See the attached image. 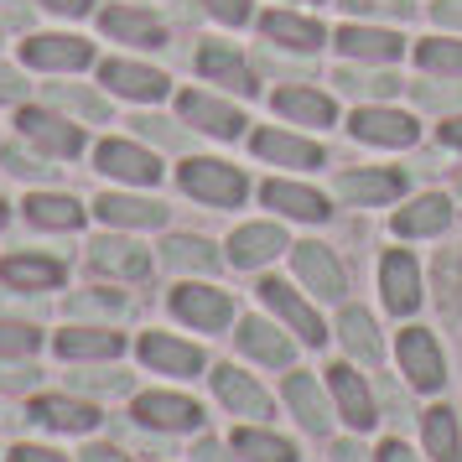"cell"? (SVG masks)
Segmentation results:
<instances>
[{
	"label": "cell",
	"instance_id": "1",
	"mask_svg": "<svg viewBox=\"0 0 462 462\" xmlns=\"http://www.w3.org/2000/svg\"><path fill=\"white\" fill-rule=\"evenodd\" d=\"M182 188L192 198H203L213 208H234L239 198H245V177L229 167V162H188L182 167Z\"/></svg>",
	"mask_w": 462,
	"mask_h": 462
},
{
	"label": "cell",
	"instance_id": "2",
	"mask_svg": "<svg viewBox=\"0 0 462 462\" xmlns=\"http://www.w3.org/2000/svg\"><path fill=\"white\" fill-rule=\"evenodd\" d=\"M171 307H177L182 322L203 328V333H218V328L229 322V296L213 291V286H182V291L171 296Z\"/></svg>",
	"mask_w": 462,
	"mask_h": 462
},
{
	"label": "cell",
	"instance_id": "3",
	"mask_svg": "<svg viewBox=\"0 0 462 462\" xmlns=\"http://www.w3.org/2000/svg\"><path fill=\"white\" fill-rule=\"evenodd\" d=\"M400 364H405V374L416 390H437L441 384V354L431 333L426 328H411V333H400Z\"/></svg>",
	"mask_w": 462,
	"mask_h": 462
},
{
	"label": "cell",
	"instance_id": "4",
	"mask_svg": "<svg viewBox=\"0 0 462 462\" xmlns=\"http://www.w3.org/2000/svg\"><path fill=\"white\" fill-rule=\"evenodd\" d=\"M99 171L120 177V182H156V177H162V162H156L151 151L130 146V141H105V146H99Z\"/></svg>",
	"mask_w": 462,
	"mask_h": 462
},
{
	"label": "cell",
	"instance_id": "5",
	"mask_svg": "<svg viewBox=\"0 0 462 462\" xmlns=\"http://www.w3.org/2000/svg\"><path fill=\"white\" fill-rule=\"evenodd\" d=\"M354 135L358 141H374V146H411L416 141V120L395 115V109H358Z\"/></svg>",
	"mask_w": 462,
	"mask_h": 462
},
{
	"label": "cell",
	"instance_id": "6",
	"mask_svg": "<svg viewBox=\"0 0 462 462\" xmlns=\"http://www.w3.org/2000/svg\"><path fill=\"white\" fill-rule=\"evenodd\" d=\"M296 275L317 296H343V271H337V260L322 245H296Z\"/></svg>",
	"mask_w": 462,
	"mask_h": 462
},
{
	"label": "cell",
	"instance_id": "7",
	"mask_svg": "<svg viewBox=\"0 0 462 462\" xmlns=\"http://www.w3.org/2000/svg\"><path fill=\"white\" fill-rule=\"evenodd\" d=\"M135 416L146 426H162V431H188V426H198V405L182 395H141Z\"/></svg>",
	"mask_w": 462,
	"mask_h": 462
},
{
	"label": "cell",
	"instance_id": "8",
	"mask_svg": "<svg viewBox=\"0 0 462 462\" xmlns=\"http://www.w3.org/2000/svg\"><path fill=\"white\" fill-rule=\"evenodd\" d=\"M94 58V47L79 37H32L26 42V63L32 68H84Z\"/></svg>",
	"mask_w": 462,
	"mask_h": 462
},
{
	"label": "cell",
	"instance_id": "9",
	"mask_svg": "<svg viewBox=\"0 0 462 462\" xmlns=\"http://www.w3.org/2000/svg\"><path fill=\"white\" fill-rule=\"evenodd\" d=\"M328 384H333L337 405H343V420L348 426H374V400H369V390H364V379L354 374V369H328Z\"/></svg>",
	"mask_w": 462,
	"mask_h": 462
},
{
	"label": "cell",
	"instance_id": "10",
	"mask_svg": "<svg viewBox=\"0 0 462 462\" xmlns=\"http://www.w3.org/2000/svg\"><path fill=\"white\" fill-rule=\"evenodd\" d=\"M105 84L115 94H125V99H162L167 94V79L141 63H105Z\"/></svg>",
	"mask_w": 462,
	"mask_h": 462
},
{
	"label": "cell",
	"instance_id": "11",
	"mask_svg": "<svg viewBox=\"0 0 462 462\" xmlns=\"http://www.w3.org/2000/svg\"><path fill=\"white\" fill-rule=\"evenodd\" d=\"M198 68L208 73L213 84H229V88H239V94H254L250 63H245V58H234L224 42H208V47H203V52H198Z\"/></svg>",
	"mask_w": 462,
	"mask_h": 462
},
{
	"label": "cell",
	"instance_id": "12",
	"mask_svg": "<svg viewBox=\"0 0 462 462\" xmlns=\"http://www.w3.org/2000/svg\"><path fill=\"white\" fill-rule=\"evenodd\" d=\"M141 358H146L151 369H162V374H198V364H203L198 348L177 343V337H162V333H151L141 343Z\"/></svg>",
	"mask_w": 462,
	"mask_h": 462
},
{
	"label": "cell",
	"instance_id": "13",
	"mask_svg": "<svg viewBox=\"0 0 462 462\" xmlns=\"http://www.w3.org/2000/svg\"><path fill=\"white\" fill-rule=\"evenodd\" d=\"M32 416L47 420V426H58V431H94V426H99V411H94V405L63 400V395H42L32 405Z\"/></svg>",
	"mask_w": 462,
	"mask_h": 462
},
{
	"label": "cell",
	"instance_id": "14",
	"mask_svg": "<svg viewBox=\"0 0 462 462\" xmlns=\"http://www.w3.org/2000/svg\"><path fill=\"white\" fill-rule=\"evenodd\" d=\"M286 250V239H281V229L275 224H250V229H239L234 234V265H265V260H275V254Z\"/></svg>",
	"mask_w": 462,
	"mask_h": 462
},
{
	"label": "cell",
	"instance_id": "15",
	"mask_svg": "<svg viewBox=\"0 0 462 462\" xmlns=\"http://www.w3.org/2000/svg\"><path fill=\"white\" fill-rule=\"evenodd\" d=\"M182 120H192L198 130H208V135H218V141H229V135H239V115H234L229 105H218V99H203V94H182Z\"/></svg>",
	"mask_w": 462,
	"mask_h": 462
},
{
	"label": "cell",
	"instance_id": "16",
	"mask_svg": "<svg viewBox=\"0 0 462 462\" xmlns=\"http://www.w3.org/2000/svg\"><path fill=\"white\" fill-rule=\"evenodd\" d=\"M400 171H343L337 177V192L343 198H354V203H390L400 198Z\"/></svg>",
	"mask_w": 462,
	"mask_h": 462
},
{
	"label": "cell",
	"instance_id": "17",
	"mask_svg": "<svg viewBox=\"0 0 462 462\" xmlns=\"http://www.w3.org/2000/svg\"><path fill=\"white\" fill-rule=\"evenodd\" d=\"M384 301H390V312H411L420 301V275L411 254H384Z\"/></svg>",
	"mask_w": 462,
	"mask_h": 462
},
{
	"label": "cell",
	"instance_id": "18",
	"mask_svg": "<svg viewBox=\"0 0 462 462\" xmlns=\"http://www.w3.org/2000/svg\"><path fill=\"white\" fill-rule=\"evenodd\" d=\"M337 47H343L348 58H374V63L400 58V37L395 32H374V26H343V32H337Z\"/></svg>",
	"mask_w": 462,
	"mask_h": 462
},
{
	"label": "cell",
	"instance_id": "19",
	"mask_svg": "<svg viewBox=\"0 0 462 462\" xmlns=\"http://www.w3.org/2000/svg\"><path fill=\"white\" fill-rule=\"evenodd\" d=\"M22 130L37 141V146L58 151V156H79V146H84V135H79L73 125L52 120V115H37V109H26V115H22Z\"/></svg>",
	"mask_w": 462,
	"mask_h": 462
},
{
	"label": "cell",
	"instance_id": "20",
	"mask_svg": "<svg viewBox=\"0 0 462 462\" xmlns=\"http://www.w3.org/2000/svg\"><path fill=\"white\" fill-rule=\"evenodd\" d=\"M260 296H265L275 312H281V322H291L296 333H301V343H322V322H317V312H307V307H301V301L281 286V281H265V286H260Z\"/></svg>",
	"mask_w": 462,
	"mask_h": 462
},
{
	"label": "cell",
	"instance_id": "21",
	"mask_svg": "<svg viewBox=\"0 0 462 462\" xmlns=\"http://www.w3.org/2000/svg\"><path fill=\"white\" fill-rule=\"evenodd\" d=\"M275 109L286 120H301V125H333V99L328 94H312V88H281L275 94Z\"/></svg>",
	"mask_w": 462,
	"mask_h": 462
},
{
	"label": "cell",
	"instance_id": "22",
	"mask_svg": "<svg viewBox=\"0 0 462 462\" xmlns=\"http://www.w3.org/2000/svg\"><path fill=\"white\" fill-rule=\"evenodd\" d=\"M105 32L120 37V42H135V47H162V26H156V16H146V11L115 5V11H105Z\"/></svg>",
	"mask_w": 462,
	"mask_h": 462
},
{
	"label": "cell",
	"instance_id": "23",
	"mask_svg": "<svg viewBox=\"0 0 462 462\" xmlns=\"http://www.w3.org/2000/svg\"><path fill=\"white\" fill-rule=\"evenodd\" d=\"M254 151L271 156V162H281V167H317V162H322L317 146L296 141V135H281V130H260V135H254Z\"/></svg>",
	"mask_w": 462,
	"mask_h": 462
},
{
	"label": "cell",
	"instance_id": "24",
	"mask_svg": "<svg viewBox=\"0 0 462 462\" xmlns=\"http://www.w3.org/2000/svg\"><path fill=\"white\" fill-rule=\"evenodd\" d=\"M286 400L296 405V416H301L307 431H328V400H322V390H317L312 374H291L286 379Z\"/></svg>",
	"mask_w": 462,
	"mask_h": 462
},
{
	"label": "cell",
	"instance_id": "25",
	"mask_svg": "<svg viewBox=\"0 0 462 462\" xmlns=\"http://www.w3.org/2000/svg\"><path fill=\"white\" fill-rule=\"evenodd\" d=\"M94 265H99V271H115V275H130V281H141V275L151 271L146 250H135L125 239H99V245H94Z\"/></svg>",
	"mask_w": 462,
	"mask_h": 462
},
{
	"label": "cell",
	"instance_id": "26",
	"mask_svg": "<svg viewBox=\"0 0 462 462\" xmlns=\"http://www.w3.org/2000/svg\"><path fill=\"white\" fill-rule=\"evenodd\" d=\"M99 213L109 224H125V229H156L162 224V203H146V198H99Z\"/></svg>",
	"mask_w": 462,
	"mask_h": 462
},
{
	"label": "cell",
	"instance_id": "27",
	"mask_svg": "<svg viewBox=\"0 0 462 462\" xmlns=\"http://www.w3.org/2000/svg\"><path fill=\"white\" fill-rule=\"evenodd\" d=\"M447 218H452V203H447V198H416V203H411V208H405V213L395 218V229L416 239V234H437V229H447Z\"/></svg>",
	"mask_w": 462,
	"mask_h": 462
},
{
	"label": "cell",
	"instance_id": "28",
	"mask_svg": "<svg viewBox=\"0 0 462 462\" xmlns=\"http://www.w3.org/2000/svg\"><path fill=\"white\" fill-rule=\"evenodd\" d=\"M213 384H218L224 405H234L239 416H265V411H271V400L260 395L245 374H234V369H218V374H213Z\"/></svg>",
	"mask_w": 462,
	"mask_h": 462
},
{
	"label": "cell",
	"instance_id": "29",
	"mask_svg": "<svg viewBox=\"0 0 462 462\" xmlns=\"http://www.w3.org/2000/svg\"><path fill=\"white\" fill-rule=\"evenodd\" d=\"M58 354H63V358H109V354H120V333L73 328V333L58 337Z\"/></svg>",
	"mask_w": 462,
	"mask_h": 462
},
{
	"label": "cell",
	"instance_id": "30",
	"mask_svg": "<svg viewBox=\"0 0 462 462\" xmlns=\"http://www.w3.org/2000/svg\"><path fill=\"white\" fill-rule=\"evenodd\" d=\"M239 348H245V354H254V358H265V364H286V358H291L286 337L275 333L271 322H254V317L239 328Z\"/></svg>",
	"mask_w": 462,
	"mask_h": 462
},
{
	"label": "cell",
	"instance_id": "31",
	"mask_svg": "<svg viewBox=\"0 0 462 462\" xmlns=\"http://www.w3.org/2000/svg\"><path fill=\"white\" fill-rule=\"evenodd\" d=\"M5 281H11V286H22V291H47V286H58V281H63V271H58L52 260L16 254V260H5Z\"/></svg>",
	"mask_w": 462,
	"mask_h": 462
},
{
	"label": "cell",
	"instance_id": "32",
	"mask_svg": "<svg viewBox=\"0 0 462 462\" xmlns=\"http://www.w3.org/2000/svg\"><path fill=\"white\" fill-rule=\"evenodd\" d=\"M265 37H271V42H286V47L312 52V47L322 42V26L301 22V16H286V11H275V16H265Z\"/></svg>",
	"mask_w": 462,
	"mask_h": 462
},
{
	"label": "cell",
	"instance_id": "33",
	"mask_svg": "<svg viewBox=\"0 0 462 462\" xmlns=\"http://www.w3.org/2000/svg\"><path fill=\"white\" fill-rule=\"evenodd\" d=\"M265 203L281 208V213H291V218H322V213H328V203H322L317 192L291 188V182H271V188H265Z\"/></svg>",
	"mask_w": 462,
	"mask_h": 462
},
{
	"label": "cell",
	"instance_id": "34",
	"mask_svg": "<svg viewBox=\"0 0 462 462\" xmlns=\"http://www.w3.org/2000/svg\"><path fill=\"white\" fill-rule=\"evenodd\" d=\"M26 213H32V224H47V229H73L79 224V203L73 198H58V192H37L26 203Z\"/></svg>",
	"mask_w": 462,
	"mask_h": 462
},
{
	"label": "cell",
	"instance_id": "35",
	"mask_svg": "<svg viewBox=\"0 0 462 462\" xmlns=\"http://www.w3.org/2000/svg\"><path fill=\"white\" fill-rule=\"evenodd\" d=\"M337 333H343V348H348L354 358H369V364L379 358V337H374V322H369V312H343Z\"/></svg>",
	"mask_w": 462,
	"mask_h": 462
},
{
	"label": "cell",
	"instance_id": "36",
	"mask_svg": "<svg viewBox=\"0 0 462 462\" xmlns=\"http://www.w3.org/2000/svg\"><path fill=\"white\" fill-rule=\"evenodd\" d=\"M426 447L437 462H457V420L452 411H426Z\"/></svg>",
	"mask_w": 462,
	"mask_h": 462
},
{
	"label": "cell",
	"instance_id": "37",
	"mask_svg": "<svg viewBox=\"0 0 462 462\" xmlns=\"http://www.w3.org/2000/svg\"><path fill=\"white\" fill-rule=\"evenodd\" d=\"M234 447H239L250 462H296V447H291V441L265 437V431H239V437H234Z\"/></svg>",
	"mask_w": 462,
	"mask_h": 462
},
{
	"label": "cell",
	"instance_id": "38",
	"mask_svg": "<svg viewBox=\"0 0 462 462\" xmlns=\"http://www.w3.org/2000/svg\"><path fill=\"white\" fill-rule=\"evenodd\" d=\"M337 84L348 88V94H379V99H384V94L400 88V79H390V73H354V68H348V73H337Z\"/></svg>",
	"mask_w": 462,
	"mask_h": 462
},
{
	"label": "cell",
	"instance_id": "39",
	"mask_svg": "<svg viewBox=\"0 0 462 462\" xmlns=\"http://www.w3.org/2000/svg\"><path fill=\"white\" fill-rule=\"evenodd\" d=\"M420 63L437 68V73H462V42H426Z\"/></svg>",
	"mask_w": 462,
	"mask_h": 462
},
{
	"label": "cell",
	"instance_id": "40",
	"mask_svg": "<svg viewBox=\"0 0 462 462\" xmlns=\"http://www.w3.org/2000/svg\"><path fill=\"white\" fill-rule=\"evenodd\" d=\"M52 99L63 109H73V115H84V120H99V115H105V99H94L84 88H52Z\"/></svg>",
	"mask_w": 462,
	"mask_h": 462
},
{
	"label": "cell",
	"instance_id": "41",
	"mask_svg": "<svg viewBox=\"0 0 462 462\" xmlns=\"http://www.w3.org/2000/svg\"><path fill=\"white\" fill-rule=\"evenodd\" d=\"M167 260L171 265H203V271L213 265L208 245H198V239H167Z\"/></svg>",
	"mask_w": 462,
	"mask_h": 462
},
{
	"label": "cell",
	"instance_id": "42",
	"mask_svg": "<svg viewBox=\"0 0 462 462\" xmlns=\"http://www.w3.org/2000/svg\"><path fill=\"white\" fill-rule=\"evenodd\" d=\"M32 348H37V328L0 322V354H32Z\"/></svg>",
	"mask_w": 462,
	"mask_h": 462
},
{
	"label": "cell",
	"instance_id": "43",
	"mask_svg": "<svg viewBox=\"0 0 462 462\" xmlns=\"http://www.w3.org/2000/svg\"><path fill=\"white\" fill-rule=\"evenodd\" d=\"M218 22H245L250 16V0H203Z\"/></svg>",
	"mask_w": 462,
	"mask_h": 462
},
{
	"label": "cell",
	"instance_id": "44",
	"mask_svg": "<svg viewBox=\"0 0 462 462\" xmlns=\"http://www.w3.org/2000/svg\"><path fill=\"white\" fill-rule=\"evenodd\" d=\"M343 5H348V11H390V16H400V11H405L400 0H343Z\"/></svg>",
	"mask_w": 462,
	"mask_h": 462
},
{
	"label": "cell",
	"instance_id": "45",
	"mask_svg": "<svg viewBox=\"0 0 462 462\" xmlns=\"http://www.w3.org/2000/svg\"><path fill=\"white\" fill-rule=\"evenodd\" d=\"M5 167H11V171H22V177H32V171H42V162H32L26 151H5Z\"/></svg>",
	"mask_w": 462,
	"mask_h": 462
},
{
	"label": "cell",
	"instance_id": "46",
	"mask_svg": "<svg viewBox=\"0 0 462 462\" xmlns=\"http://www.w3.org/2000/svg\"><path fill=\"white\" fill-rule=\"evenodd\" d=\"M22 94H26V84L11 73V68H0V99H22Z\"/></svg>",
	"mask_w": 462,
	"mask_h": 462
},
{
	"label": "cell",
	"instance_id": "47",
	"mask_svg": "<svg viewBox=\"0 0 462 462\" xmlns=\"http://www.w3.org/2000/svg\"><path fill=\"white\" fill-rule=\"evenodd\" d=\"M11 462H63V457H58V452H42V447H16Z\"/></svg>",
	"mask_w": 462,
	"mask_h": 462
},
{
	"label": "cell",
	"instance_id": "48",
	"mask_svg": "<svg viewBox=\"0 0 462 462\" xmlns=\"http://www.w3.org/2000/svg\"><path fill=\"white\" fill-rule=\"evenodd\" d=\"M437 22H447V26H462V0H441V5H437Z\"/></svg>",
	"mask_w": 462,
	"mask_h": 462
},
{
	"label": "cell",
	"instance_id": "49",
	"mask_svg": "<svg viewBox=\"0 0 462 462\" xmlns=\"http://www.w3.org/2000/svg\"><path fill=\"white\" fill-rule=\"evenodd\" d=\"M42 5H52V11H63V16H84L94 0H42Z\"/></svg>",
	"mask_w": 462,
	"mask_h": 462
},
{
	"label": "cell",
	"instance_id": "50",
	"mask_svg": "<svg viewBox=\"0 0 462 462\" xmlns=\"http://www.w3.org/2000/svg\"><path fill=\"white\" fill-rule=\"evenodd\" d=\"M84 462H125V457H120L115 447H88V452H84Z\"/></svg>",
	"mask_w": 462,
	"mask_h": 462
},
{
	"label": "cell",
	"instance_id": "51",
	"mask_svg": "<svg viewBox=\"0 0 462 462\" xmlns=\"http://www.w3.org/2000/svg\"><path fill=\"white\" fill-rule=\"evenodd\" d=\"M0 22H5V26H22L26 11H22V5H5V0H0Z\"/></svg>",
	"mask_w": 462,
	"mask_h": 462
},
{
	"label": "cell",
	"instance_id": "52",
	"mask_svg": "<svg viewBox=\"0 0 462 462\" xmlns=\"http://www.w3.org/2000/svg\"><path fill=\"white\" fill-rule=\"evenodd\" d=\"M441 135H447V146H462V115H457V120H447Z\"/></svg>",
	"mask_w": 462,
	"mask_h": 462
},
{
	"label": "cell",
	"instance_id": "53",
	"mask_svg": "<svg viewBox=\"0 0 462 462\" xmlns=\"http://www.w3.org/2000/svg\"><path fill=\"white\" fill-rule=\"evenodd\" d=\"M379 462H411V452H405V447H400V441H390V447H384V452H379Z\"/></svg>",
	"mask_w": 462,
	"mask_h": 462
},
{
	"label": "cell",
	"instance_id": "54",
	"mask_svg": "<svg viewBox=\"0 0 462 462\" xmlns=\"http://www.w3.org/2000/svg\"><path fill=\"white\" fill-rule=\"evenodd\" d=\"M0 224H5V208H0Z\"/></svg>",
	"mask_w": 462,
	"mask_h": 462
},
{
	"label": "cell",
	"instance_id": "55",
	"mask_svg": "<svg viewBox=\"0 0 462 462\" xmlns=\"http://www.w3.org/2000/svg\"><path fill=\"white\" fill-rule=\"evenodd\" d=\"M457 192H462V182H457Z\"/></svg>",
	"mask_w": 462,
	"mask_h": 462
}]
</instances>
